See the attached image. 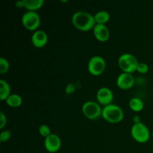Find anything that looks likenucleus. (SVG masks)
I'll return each mask as SVG.
<instances>
[{
  "instance_id": "nucleus-1",
  "label": "nucleus",
  "mask_w": 153,
  "mask_h": 153,
  "mask_svg": "<svg viewBox=\"0 0 153 153\" xmlns=\"http://www.w3.org/2000/svg\"><path fill=\"white\" fill-rule=\"evenodd\" d=\"M71 21L72 24L76 29L84 32L93 30L96 25L94 15L84 10L75 12L72 16Z\"/></svg>"
},
{
  "instance_id": "nucleus-2",
  "label": "nucleus",
  "mask_w": 153,
  "mask_h": 153,
  "mask_svg": "<svg viewBox=\"0 0 153 153\" xmlns=\"http://www.w3.org/2000/svg\"><path fill=\"white\" fill-rule=\"evenodd\" d=\"M102 117L109 123H119L124 118L123 110L118 105L111 103L102 108Z\"/></svg>"
},
{
  "instance_id": "nucleus-3",
  "label": "nucleus",
  "mask_w": 153,
  "mask_h": 153,
  "mask_svg": "<svg viewBox=\"0 0 153 153\" xmlns=\"http://www.w3.org/2000/svg\"><path fill=\"white\" fill-rule=\"evenodd\" d=\"M118 66L123 73H131L137 71L139 64L137 58L130 53H123L118 58Z\"/></svg>"
},
{
  "instance_id": "nucleus-4",
  "label": "nucleus",
  "mask_w": 153,
  "mask_h": 153,
  "mask_svg": "<svg viewBox=\"0 0 153 153\" xmlns=\"http://www.w3.org/2000/svg\"><path fill=\"white\" fill-rule=\"evenodd\" d=\"M130 133L131 137L136 142L140 143H146L151 137L150 131L148 127L142 122L133 124Z\"/></svg>"
},
{
  "instance_id": "nucleus-5",
  "label": "nucleus",
  "mask_w": 153,
  "mask_h": 153,
  "mask_svg": "<svg viewBox=\"0 0 153 153\" xmlns=\"http://www.w3.org/2000/svg\"><path fill=\"white\" fill-rule=\"evenodd\" d=\"M82 112L90 120H96L102 117V108L95 101H87L82 105Z\"/></svg>"
},
{
  "instance_id": "nucleus-6",
  "label": "nucleus",
  "mask_w": 153,
  "mask_h": 153,
  "mask_svg": "<svg viewBox=\"0 0 153 153\" xmlns=\"http://www.w3.org/2000/svg\"><path fill=\"white\" fill-rule=\"evenodd\" d=\"M21 22L24 28L31 31H35L38 30L40 25V16L36 11H28L22 14Z\"/></svg>"
},
{
  "instance_id": "nucleus-7",
  "label": "nucleus",
  "mask_w": 153,
  "mask_h": 153,
  "mask_svg": "<svg viewBox=\"0 0 153 153\" xmlns=\"http://www.w3.org/2000/svg\"><path fill=\"white\" fill-rule=\"evenodd\" d=\"M106 67L105 60L100 55H94L88 63V70L92 76H99L104 73Z\"/></svg>"
},
{
  "instance_id": "nucleus-8",
  "label": "nucleus",
  "mask_w": 153,
  "mask_h": 153,
  "mask_svg": "<svg viewBox=\"0 0 153 153\" xmlns=\"http://www.w3.org/2000/svg\"><path fill=\"white\" fill-rule=\"evenodd\" d=\"M44 148L48 152L55 153L61 149L62 142L61 139L58 134H51L50 135L44 138Z\"/></svg>"
},
{
  "instance_id": "nucleus-9",
  "label": "nucleus",
  "mask_w": 153,
  "mask_h": 153,
  "mask_svg": "<svg viewBox=\"0 0 153 153\" xmlns=\"http://www.w3.org/2000/svg\"><path fill=\"white\" fill-rule=\"evenodd\" d=\"M135 82L134 76L131 73H121L117 78V86L123 91H127L133 88Z\"/></svg>"
},
{
  "instance_id": "nucleus-10",
  "label": "nucleus",
  "mask_w": 153,
  "mask_h": 153,
  "mask_svg": "<svg viewBox=\"0 0 153 153\" xmlns=\"http://www.w3.org/2000/svg\"><path fill=\"white\" fill-rule=\"evenodd\" d=\"M97 100L100 105L105 106L111 104L114 100V94L111 90L106 87L100 88L97 92Z\"/></svg>"
},
{
  "instance_id": "nucleus-11",
  "label": "nucleus",
  "mask_w": 153,
  "mask_h": 153,
  "mask_svg": "<svg viewBox=\"0 0 153 153\" xmlns=\"http://www.w3.org/2000/svg\"><path fill=\"white\" fill-rule=\"evenodd\" d=\"M48 40V34L43 30H37L34 31L31 38L33 46L38 49L44 47L47 44Z\"/></svg>"
},
{
  "instance_id": "nucleus-12",
  "label": "nucleus",
  "mask_w": 153,
  "mask_h": 153,
  "mask_svg": "<svg viewBox=\"0 0 153 153\" xmlns=\"http://www.w3.org/2000/svg\"><path fill=\"white\" fill-rule=\"evenodd\" d=\"M93 33L95 38L100 42L108 41L110 37V31L106 25L96 24L93 28Z\"/></svg>"
},
{
  "instance_id": "nucleus-13",
  "label": "nucleus",
  "mask_w": 153,
  "mask_h": 153,
  "mask_svg": "<svg viewBox=\"0 0 153 153\" xmlns=\"http://www.w3.org/2000/svg\"><path fill=\"white\" fill-rule=\"evenodd\" d=\"M11 94V89L8 82L4 79L0 80V100L5 101L7 97Z\"/></svg>"
},
{
  "instance_id": "nucleus-14",
  "label": "nucleus",
  "mask_w": 153,
  "mask_h": 153,
  "mask_svg": "<svg viewBox=\"0 0 153 153\" xmlns=\"http://www.w3.org/2000/svg\"><path fill=\"white\" fill-rule=\"evenodd\" d=\"M44 4V0H25V8L28 11H36Z\"/></svg>"
},
{
  "instance_id": "nucleus-15",
  "label": "nucleus",
  "mask_w": 153,
  "mask_h": 153,
  "mask_svg": "<svg viewBox=\"0 0 153 153\" xmlns=\"http://www.w3.org/2000/svg\"><path fill=\"white\" fill-rule=\"evenodd\" d=\"M96 24L105 25L110 20L111 15L107 10H99L94 15Z\"/></svg>"
},
{
  "instance_id": "nucleus-16",
  "label": "nucleus",
  "mask_w": 153,
  "mask_h": 153,
  "mask_svg": "<svg viewBox=\"0 0 153 153\" xmlns=\"http://www.w3.org/2000/svg\"><path fill=\"white\" fill-rule=\"evenodd\" d=\"M5 102L9 107L18 108L22 105V98L19 94H11L5 100Z\"/></svg>"
},
{
  "instance_id": "nucleus-17",
  "label": "nucleus",
  "mask_w": 153,
  "mask_h": 153,
  "mask_svg": "<svg viewBox=\"0 0 153 153\" xmlns=\"http://www.w3.org/2000/svg\"><path fill=\"white\" fill-rule=\"evenodd\" d=\"M128 106L134 112H140L144 108V103L141 99L138 97H133L128 102Z\"/></svg>"
},
{
  "instance_id": "nucleus-18",
  "label": "nucleus",
  "mask_w": 153,
  "mask_h": 153,
  "mask_svg": "<svg viewBox=\"0 0 153 153\" xmlns=\"http://www.w3.org/2000/svg\"><path fill=\"white\" fill-rule=\"evenodd\" d=\"M9 68H10V64L7 58L1 57L0 58V74L3 75L7 73Z\"/></svg>"
},
{
  "instance_id": "nucleus-19",
  "label": "nucleus",
  "mask_w": 153,
  "mask_h": 153,
  "mask_svg": "<svg viewBox=\"0 0 153 153\" xmlns=\"http://www.w3.org/2000/svg\"><path fill=\"white\" fill-rule=\"evenodd\" d=\"M38 131L40 135L42 136L43 137H44V138H46V137H48V136H49L52 134L49 126L46 125V124H41V125L39 126Z\"/></svg>"
},
{
  "instance_id": "nucleus-20",
  "label": "nucleus",
  "mask_w": 153,
  "mask_h": 153,
  "mask_svg": "<svg viewBox=\"0 0 153 153\" xmlns=\"http://www.w3.org/2000/svg\"><path fill=\"white\" fill-rule=\"evenodd\" d=\"M149 67L147 64L144 62H139L137 67V72L140 74H146L149 72Z\"/></svg>"
},
{
  "instance_id": "nucleus-21",
  "label": "nucleus",
  "mask_w": 153,
  "mask_h": 153,
  "mask_svg": "<svg viewBox=\"0 0 153 153\" xmlns=\"http://www.w3.org/2000/svg\"><path fill=\"white\" fill-rule=\"evenodd\" d=\"M11 137V132L9 130H2L0 134V141L6 142Z\"/></svg>"
},
{
  "instance_id": "nucleus-22",
  "label": "nucleus",
  "mask_w": 153,
  "mask_h": 153,
  "mask_svg": "<svg viewBox=\"0 0 153 153\" xmlns=\"http://www.w3.org/2000/svg\"><path fill=\"white\" fill-rule=\"evenodd\" d=\"M7 124V117L4 112L0 111V129L2 130Z\"/></svg>"
},
{
  "instance_id": "nucleus-23",
  "label": "nucleus",
  "mask_w": 153,
  "mask_h": 153,
  "mask_svg": "<svg viewBox=\"0 0 153 153\" xmlns=\"http://www.w3.org/2000/svg\"><path fill=\"white\" fill-rule=\"evenodd\" d=\"M75 90H76V87H75L74 84L70 83L66 86L65 92L67 94H71L74 92Z\"/></svg>"
},
{
  "instance_id": "nucleus-24",
  "label": "nucleus",
  "mask_w": 153,
  "mask_h": 153,
  "mask_svg": "<svg viewBox=\"0 0 153 153\" xmlns=\"http://www.w3.org/2000/svg\"><path fill=\"white\" fill-rule=\"evenodd\" d=\"M15 5L18 8H22V7H25V0H20V1H16Z\"/></svg>"
},
{
  "instance_id": "nucleus-25",
  "label": "nucleus",
  "mask_w": 153,
  "mask_h": 153,
  "mask_svg": "<svg viewBox=\"0 0 153 153\" xmlns=\"http://www.w3.org/2000/svg\"><path fill=\"white\" fill-rule=\"evenodd\" d=\"M140 117L138 116H135L134 117V123H140Z\"/></svg>"
},
{
  "instance_id": "nucleus-26",
  "label": "nucleus",
  "mask_w": 153,
  "mask_h": 153,
  "mask_svg": "<svg viewBox=\"0 0 153 153\" xmlns=\"http://www.w3.org/2000/svg\"><path fill=\"white\" fill-rule=\"evenodd\" d=\"M152 138H153V130H152Z\"/></svg>"
},
{
  "instance_id": "nucleus-27",
  "label": "nucleus",
  "mask_w": 153,
  "mask_h": 153,
  "mask_svg": "<svg viewBox=\"0 0 153 153\" xmlns=\"http://www.w3.org/2000/svg\"><path fill=\"white\" fill-rule=\"evenodd\" d=\"M152 153H153V147H152Z\"/></svg>"
}]
</instances>
